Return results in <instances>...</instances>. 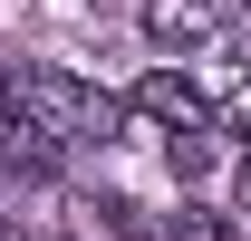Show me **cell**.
<instances>
[{"instance_id": "cell-5", "label": "cell", "mask_w": 251, "mask_h": 241, "mask_svg": "<svg viewBox=\"0 0 251 241\" xmlns=\"http://www.w3.org/2000/svg\"><path fill=\"white\" fill-rule=\"evenodd\" d=\"M174 241H232V222H222V212H193V203H184V212H174Z\"/></svg>"}, {"instance_id": "cell-4", "label": "cell", "mask_w": 251, "mask_h": 241, "mask_svg": "<svg viewBox=\"0 0 251 241\" xmlns=\"http://www.w3.org/2000/svg\"><path fill=\"white\" fill-rule=\"evenodd\" d=\"M135 20H145V39H155V48H203V39L222 29L213 0H145Z\"/></svg>"}, {"instance_id": "cell-2", "label": "cell", "mask_w": 251, "mask_h": 241, "mask_svg": "<svg viewBox=\"0 0 251 241\" xmlns=\"http://www.w3.org/2000/svg\"><path fill=\"white\" fill-rule=\"evenodd\" d=\"M145 125H164V135H213V96L193 87V77H174V68H155V77H135V96H126Z\"/></svg>"}, {"instance_id": "cell-3", "label": "cell", "mask_w": 251, "mask_h": 241, "mask_svg": "<svg viewBox=\"0 0 251 241\" xmlns=\"http://www.w3.org/2000/svg\"><path fill=\"white\" fill-rule=\"evenodd\" d=\"M58 154H68V135H49L29 106H10V96H0V174L49 183V174H58Z\"/></svg>"}, {"instance_id": "cell-1", "label": "cell", "mask_w": 251, "mask_h": 241, "mask_svg": "<svg viewBox=\"0 0 251 241\" xmlns=\"http://www.w3.org/2000/svg\"><path fill=\"white\" fill-rule=\"evenodd\" d=\"M10 106H29L49 135H68V145H106L116 135V96H97V87H77L68 68H10Z\"/></svg>"}, {"instance_id": "cell-6", "label": "cell", "mask_w": 251, "mask_h": 241, "mask_svg": "<svg viewBox=\"0 0 251 241\" xmlns=\"http://www.w3.org/2000/svg\"><path fill=\"white\" fill-rule=\"evenodd\" d=\"M232 193H242V212H251V145H242V174H232Z\"/></svg>"}]
</instances>
